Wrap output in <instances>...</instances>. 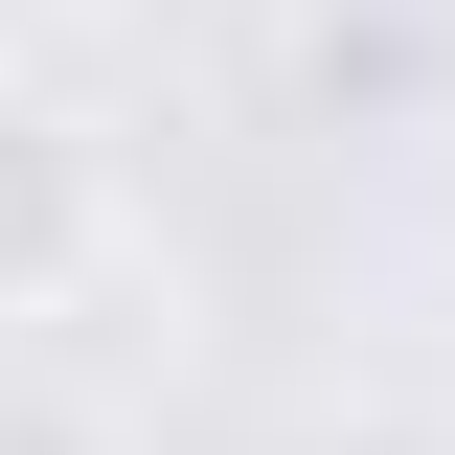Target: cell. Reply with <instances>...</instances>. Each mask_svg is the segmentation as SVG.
Instances as JSON below:
<instances>
[{"label": "cell", "instance_id": "2", "mask_svg": "<svg viewBox=\"0 0 455 455\" xmlns=\"http://www.w3.org/2000/svg\"><path fill=\"white\" fill-rule=\"evenodd\" d=\"M296 92H319V114H387V92H410V23L319 0V23H296Z\"/></svg>", "mask_w": 455, "mask_h": 455}, {"label": "cell", "instance_id": "3", "mask_svg": "<svg viewBox=\"0 0 455 455\" xmlns=\"http://www.w3.org/2000/svg\"><path fill=\"white\" fill-rule=\"evenodd\" d=\"M0 455H92V410H0Z\"/></svg>", "mask_w": 455, "mask_h": 455}, {"label": "cell", "instance_id": "1", "mask_svg": "<svg viewBox=\"0 0 455 455\" xmlns=\"http://www.w3.org/2000/svg\"><path fill=\"white\" fill-rule=\"evenodd\" d=\"M92 251H114V137L46 92V68H0V319H46Z\"/></svg>", "mask_w": 455, "mask_h": 455}]
</instances>
